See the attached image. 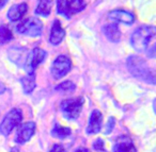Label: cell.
<instances>
[{
  "label": "cell",
  "mask_w": 156,
  "mask_h": 152,
  "mask_svg": "<svg viewBox=\"0 0 156 152\" xmlns=\"http://www.w3.org/2000/svg\"><path fill=\"white\" fill-rule=\"evenodd\" d=\"M127 68L137 79L156 85V69L151 68L142 58L130 56L127 59Z\"/></svg>",
  "instance_id": "obj_1"
},
{
  "label": "cell",
  "mask_w": 156,
  "mask_h": 152,
  "mask_svg": "<svg viewBox=\"0 0 156 152\" xmlns=\"http://www.w3.org/2000/svg\"><path fill=\"white\" fill-rule=\"evenodd\" d=\"M156 35V27L141 26L134 31L130 36V44L135 50L139 52L144 51L147 48L150 41Z\"/></svg>",
  "instance_id": "obj_2"
},
{
  "label": "cell",
  "mask_w": 156,
  "mask_h": 152,
  "mask_svg": "<svg viewBox=\"0 0 156 152\" xmlns=\"http://www.w3.org/2000/svg\"><path fill=\"white\" fill-rule=\"evenodd\" d=\"M86 5L87 2L83 0H60L57 1V11L66 18H71L75 14L83 11Z\"/></svg>",
  "instance_id": "obj_3"
},
{
  "label": "cell",
  "mask_w": 156,
  "mask_h": 152,
  "mask_svg": "<svg viewBox=\"0 0 156 152\" xmlns=\"http://www.w3.org/2000/svg\"><path fill=\"white\" fill-rule=\"evenodd\" d=\"M23 120V113L20 109H12L0 123V133L8 136Z\"/></svg>",
  "instance_id": "obj_4"
},
{
  "label": "cell",
  "mask_w": 156,
  "mask_h": 152,
  "mask_svg": "<svg viewBox=\"0 0 156 152\" xmlns=\"http://www.w3.org/2000/svg\"><path fill=\"white\" fill-rule=\"evenodd\" d=\"M42 30H43V24L40 19L34 17L28 18L18 24L16 26V31L20 34H24L27 36H39L42 34Z\"/></svg>",
  "instance_id": "obj_5"
},
{
  "label": "cell",
  "mask_w": 156,
  "mask_h": 152,
  "mask_svg": "<svg viewBox=\"0 0 156 152\" xmlns=\"http://www.w3.org/2000/svg\"><path fill=\"white\" fill-rule=\"evenodd\" d=\"M85 102L83 97L66 99L61 102V111L67 119H76L81 112V107Z\"/></svg>",
  "instance_id": "obj_6"
},
{
  "label": "cell",
  "mask_w": 156,
  "mask_h": 152,
  "mask_svg": "<svg viewBox=\"0 0 156 152\" xmlns=\"http://www.w3.org/2000/svg\"><path fill=\"white\" fill-rule=\"evenodd\" d=\"M72 69V61L66 56H59L54 61L51 66V73L56 79L63 78Z\"/></svg>",
  "instance_id": "obj_7"
},
{
  "label": "cell",
  "mask_w": 156,
  "mask_h": 152,
  "mask_svg": "<svg viewBox=\"0 0 156 152\" xmlns=\"http://www.w3.org/2000/svg\"><path fill=\"white\" fill-rule=\"evenodd\" d=\"M45 58L46 52L41 48H34L32 51L29 52L26 64H25V69L28 73V75H33L37 67L43 62Z\"/></svg>",
  "instance_id": "obj_8"
},
{
  "label": "cell",
  "mask_w": 156,
  "mask_h": 152,
  "mask_svg": "<svg viewBox=\"0 0 156 152\" xmlns=\"http://www.w3.org/2000/svg\"><path fill=\"white\" fill-rule=\"evenodd\" d=\"M35 132V123L33 121H28L26 123L22 124L18 128L17 134L15 137V141L17 144H25L33 136Z\"/></svg>",
  "instance_id": "obj_9"
},
{
  "label": "cell",
  "mask_w": 156,
  "mask_h": 152,
  "mask_svg": "<svg viewBox=\"0 0 156 152\" xmlns=\"http://www.w3.org/2000/svg\"><path fill=\"white\" fill-rule=\"evenodd\" d=\"M8 54L12 62H14L18 66L25 67L29 51L23 47H11L8 51Z\"/></svg>",
  "instance_id": "obj_10"
},
{
  "label": "cell",
  "mask_w": 156,
  "mask_h": 152,
  "mask_svg": "<svg viewBox=\"0 0 156 152\" xmlns=\"http://www.w3.org/2000/svg\"><path fill=\"white\" fill-rule=\"evenodd\" d=\"M109 19L113 20L115 22H123L126 25H132L135 22V16L133 13H129L124 10H113L109 12Z\"/></svg>",
  "instance_id": "obj_11"
},
{
  "label": "cell",
  "mask_w": 156,
  "mask_h": 152,
  "mask_svg": "<svg viewBox=\"0 0 156 152\" xmlns=\"http://www.w3.org/2000/svg\"><path fill=\"white\" fill-rule=\"evenodd\" d=\"M112 152H137V149L129 137L120 136L115 140Z\"/></svg>",
  "instance_id": "obj_12"
},
{
  "label": "cell",
  "mask_w": 156,
  "mask_h": 152,
  "mask_svg": "<svg viewBox=\"0 0 156 152\" xmlns=\"http://www.w3.org/2000/svg\"><path fill=\"white\" fill-rule=\"evenodd\" d=\"M102 121H103V116L102 113L98 110H94L92 112L91 116H90L89 123H88L87 133L88 134H95L101 131L102 128Z\"/></svg>",
  "instance_id": "obj_13"
},
{
  "label": "cell",
  "mask_w": 156,
  "mask_h": 152,
  "mask_svg": "<svg viewBox=\"0 0 156 152\" xmlns=\"http://www.w3.org/2000/svg\"><path fill=\"white\" fill-rule=\"evenodd\" d=\"M64 35H65V31L61 27L60 22L59 20H55L51 27V31H50V36H49L50 44H52V45H59L62 42Z\"/></svg>",
  "instance_id": "obj_14"
},
{
  "label": "cell",
  "mask_w": 156,
  "mask_h": 152,
  "mask_svg": "<svg viewBox=\"0 0 156 152\" xmlns=\"http://www.w3.org/2000/svg\"><path fill=\"white\" fill-rule=\"evenodd\" d=\"M27 11H28V5H27V3L15 5L10 8V10L8 11L7 16L11 22H17V20H20V18L26 14Z\"/></svg>",
  "instance_id": "obj_15"
},
{
  "label": "cell",
  "mask_w": 156,
  "mask_h": 152,
  "mask_svg": "<svg viewBox=\"0 0 156 152\" xmlns=\"http://www.w3.org/2000/svg\"><path fill=\"white\" fill-rule=\"evenodd\" d=\"M104 33L110 42L118 43L121 39V31L117 24H109L104 27Z\"/></svg>",
  "instance_id": "obj_16"
},
{
  "label": "cell",
  "mask_w": 156,
  "mask_h": 152,
  "mask_svg": "<svg viewBox=\"0 0 156 152\" xmlns=\"http://www.w3.org/2000/svg\"><path fill=\"white\" fill-rule=\"evenodd\" d=\"M20 83H22L23 90H24L25 94H31L32 90L35 88V75H27L20 79Z\"/></svg>",
  "instance_id": "obj_17"
},
{
  "label": "cell",
  "mask_w": 156,
  "mask_h": 152,
  "mask_svg": "<svg viewBox=\"0 0 156 152\" xmlns=\"http://www.w3.org/2000/svg\"><path fill=\"white\" fill-rule=\"evenodd\" d=\"M51 1L46 0V1H40L37 5V9H35V14L37 15H42V16H48L51 10Z\"/></svg>",
  "instance_id": "obj_18"
},
{
  "label": "cell",
  "mask_w": 156,
  "mask_h": 152,
  "mask_svg": "<svg viewBox=\"0 0 156 152\" xmlns=\"http://www.w3.org/2000/svg\"><path fill=\"white\" fill-rule=\"evenodd\" d=\"M13 39V33L10 30V28L5 25L0 26V45L9 43Z\"/></svg>",
  "instance_id": "obj_19"
},
{
  "label": "cell",
  "mask_w": 156,
  "mask_h": 152,
  "mask_svg": "<svg viewBox=\"0 0 156 152\" xmlns=\"http://www.w3.org/2000/svg\"><path fill=\"white\" fill-rule=\"evenodd\" d=\"M72 133V130L69 128H65V127H62L60 124H56L55 128L52 129L51 131V135L57 138H65L66 136H69Z\"/></svg>",
  "instance_id": "obj_20"
},
{
  "label": "cell",
  "mask_w": 156,
  "mask_h": 152,
  "mask_svg": "<svg viewBox=\"0 0 156 152\" xmlns=\"http://www.w3.org/2000/svg\"><path fill=\"white\" fill-rule=\"evenodd\" d=\"M75 88H76L75 84L71 81H65L56 86V90H61V92H65V93L73 92Z\"/></svg>",
  "instance_id": "obj_21"
},
{
  "label": "cell",
  "mask_w": 156,
  "mask_h": 152,
  "mask_svg": "<svg viewBox=\"0 0 156 152\" xmlns=\"http://www.w3.org/2000/svg\"><path fill=\"white\" fill-rule=\"evenodd\" d=\"M115 119L112 117L109 118L108 122H107V126H106V130H105V134H110L112 129L115 128Z\"/></svg>",
  "instance_id": "obj_22"
},
{
  "label": "cell",
  "mask_w": 156,
  "mask_h": 152,
  "mask_svg": "<svg viewBox=\"0 0 156 152\" xmlns=\"http://www.w3.org/2000/svg\"><path fill=\"white\" fill-rule=\"evenodd\" d=\"M93 148L98 151H104V141L102 138H98L94 141L93 144Z\"/></svg>",
  "instance_id": "obj_23"
},
{
  "label": "cell",
  "mask_w": 156,
  "mask_h": 152,
  "mask_svg": "<svg viewBox=\"0 0 156 152\" xmlns=\"http://www.w3.org/2000/svg\"><path fill=\"white\" fill-rule=\"evenodd\" d=\"M147 56H149L150 58L156 59V43L154 44V45L152 46L149 50H147Z\"/></svg>",
  "instance_id": "obj_24"
},
{
  "label": "cell",
  "mask_w": 156,
  "mask_h": 152,
  "mask_svg": "<svg viewBox=\"0 0 156 152\" xmlns=\"http://www.w3.org/2000/svg\"><path fill=\"white\" fill-rule=\"evenodd\" d=\"M49 152H65V151H64V148L61 145H54L50 148Z\"/></svg>",
  "instance_id": "obj_25"
},
{
  "label": "cell",
  "mask_w": 156,
  "mask_h": 152,
  "mask_svg": "<svg viewBox=\"0 0 156 152\" xmlns=\"http://www.w3.org/2000/svg\"><path fill=\"white\" fill-rule=\"evenodd\" d=\"M75 152H91L90 150H88L87 148H83V147H80V148H78L77 150H76Z\"/></svg>",
  "instance_id": "obj_26"
},
{
  "label": "cell",
  "mask_w": 156,
  "mask_h": 152,
  "mask_svg": "<svg viewBox=\"0 0 156 152\" xmlns=\"http://www.w3.org/2000/svg\"><path fill=\"white\" fill-rule=\"evenodd\" d=\"M7 3H8L7 0H2V1H0V10L2 9V8L5 7V5H7Z\"/></svg>",
  "instance_id": "obj_27"
},
{
  "label": "cell",
  "mask_w": 156,
  "mask_h": 152,
  "mask_svg": "<svg viewBox=\"0 0 156 152\" xmlns=\"http://www.w3.org/2000/svg\"><path fill=\"white\" fill-rule=\"evenodd\" d=\"M11 152H20V150H18V148L14 147V148H12V149H11Z\"/></svg>",
  "instance_id": "obj_28"
},
{
  "label": "cell",
  "mask_w": 156,
  "mask_h": 152,
  "mask_svg": "<svg viewBox=\"0 0 156 152\" xmlns=\"http://www.w3.org/2000/svg\"><path fill=\"white\" fill-rule=\"evenodd\" d=\"M153 107H154V111H155V113H156V99L154 100V102H153Z\"/></svg>",
  "instance_id": "obj_29"
}]
</instances>
